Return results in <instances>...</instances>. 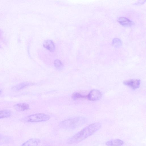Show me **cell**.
Wrapping results in <instances>:
<instances>
[{"label":"cell","instance_id":"7","mask_svg":"<svg viewBox=\"0 0 146 146\" xmlns=\"http://www.w3.org/2000/svg\"><path fill=\"white\" fill-rule=\"evenodd\" d=\"M40 141L39 139L32 138L25 142L21 146H38Z\"/></svg>","mask_w":146,"mask_h":146},{"label":"cell","instance_id":"12","mask_svg":"<svg viewBox=\"0 0 146 146\" xmlns=\"http://www.w3.org/2000/svg\"><path fill=\"white\" fill-rule=\"evenodd\" d=\"M11 115V111L9 110H0V119L9 117Z\"/></svg>","mask_w":146,"mask_h":146},{"label":"cell","instance_id":"3","mask_svg":"<svg viewBox=\"0 0 146 146\" xmlns=\"http://www.w3.org/2000/svg\"><path fill=\"white\" fill-rule=\"evenodd\" d=\"M50 118L49 115L43 113H38L29 115L22 118L21 121L26 122H38L46 121Z\"/></svg>","mask_w":146,"mask_h":146},{"label":"cell","instance_id":"2","mask_svg":"<svg viewBox=\"0 0 146 146\" xmlns=\"http://www.w3.org/2000/svg\"><path fill=\"white\" fill-rule=\"evenodd\" d=\"M86 121L85 118L78 117L69 118L62 121L59 124L61 128L68 130H72L79 127Z\"/></svg>","mask_w":146,"mask_h":146},{"label":"cell","instance_id":"1","mask_svg":"<svg viewBox=\"0 0 146 146\" xmlns=\"http://www.w3.org/2000/svg\"><path fill=\"white\" fill-rule=\"evenodd\" d=\"M101 127V124L100 123L96 122L91 124L69 138L68 141V143L69 144H73L82 141L96 132Z\"/></svg>","mask_w":146,"mask_h":146},{"label":"cell","instance_id":"6","mask_svg":"<svg viewBox=\"0 0 146 146\" xmlns=\"http://www.w3.org/2000/svg\"><path fill=\"white\" fill-rule=\"evenodd\" d=\"M117 21L120 24L125 27H130L134 24L133 21L124 17H119L118 18Z\"/></svg>","mask_w":146,"mask_h":146},{"label":"cell","instance_id":"14","mask_svg":"<svg viewBox=\"0 0 146 146\" xmlns=\"http://www.w3.org/2000/svg\"><path fill=\"white\" fill-rule=\"evenodd\" d=\"M72 97L73 100H75L80 98H85L86 97L78 92H76L72 94Z\"/></svg>","mask_w":146,"mask_h":146},{"label":"cell","instance_id":"5","mask_svg":"<svg viewBox=\"0 0 146 146\" xmlns=\"http://www.w3.org/2000/svg\"><path fill=\"white\" fill-rule=\"evenodd\" d=\"M123 84L132 89L135 90L139 87L141 81L139 79H131L124 81Z\"/></svg>","mask_w":146,"mask_h":146},{"label":"cell","instance_id":"11","mask_svg":"<svg viewBox=\"0 0 146 146\" xmlns=\"http://www.w3.org/2000/svg\"><path fill=\"white\" fill-rule=\"evenodd\" d=\"M44 47L50 51H53L55 50V45L53 42L50 40H46L43 43Z\"/></svg>","mask_w":146,"mask_h":146},{"label":"cell","instance_id":"4","mask_svg":"<svg viewBox=\"0 0 146 146\" xmlns=\"http://www.w3.org/2000/svg\"><path fill=\"white\" fill-rule=\"evenodd\" d=\"M102 96L101 93L99 90L94 89L90 91L87 97L89 100L96 101L100 99Z\"/></svg>","mask_w":146,"mask_h":146},{"label":"cell","instance_id":"8","mask_svg":"<svg viewBox=\"0 0 146 146\" xmlns=\"http://www.w3.org/2000/svg\"><path fill=\"white\" fill-rule=\"evenodd\" d=\"M123 143L124 142L122 140L116 139L107 141L106 144L107 146H121Z\"/></svg>","mask_w":146,"mask_h":146},{"label":"cell","instance_id":"10","mask_svg":"<svg viewBox=\"0 0 146 146\" xmlns=\"http://www.w3.org/2000/svg\"><path fill=\"white\" fill-rule=\"evenodd\" d=\"M31 84L29 82H24L13 86L12 89L14 91H18L25 88Z\"/></svg>","mask_w":146,"mask_h":146},{"label":"cell","instance_id":"15","mask_svg":"<svg viewBox=\"0 0 146 146\" xmlns=\"http://www.w3.org/2000/svg\"><path fill=\"white\" fill-rule=\"evenodd\" d=\"M9 139V137L0 135V144L7 143Z\"/></svg>","mask_w":146,"mask_h":146},{"label":"cell","instance_id":"16","mask_svg":"<svg viewBox=\"0 0 146 146\" xmlns=\"http://www.w3.org/2000/svg\"><path fill=\"white\" fill-rule=\"evenodd\" d=\"M112 43L116 47H119L121 45V41L119 38H115L113 40Z\"/></svg>","mask_w":146,"mask_h":146},{"label":"cell","instance_id":"17","mask_svg":"<svg viewBox=\"0 0 146 146\" xmlns=\"http://www.w3.org/2000/svg\"><path fill=\"white\" fill-rule=\"evenodd\" d=\"M2 93V91L1 90H0V94H1Z\"/></svg>","mask_w":146,"mask_h":146},{"label":"cell","instance_id":"13","mask_svg":"<svg viewBox=\"0 0 146 146\" xmlns=\"http://www.w3.org/2000/svg\"><path fill=\"white\" fill-rule=\"evenodd\" d=\"M54 65L55 67L58 70H62L63 67V65L61 61L58 59L55 60L54 62Z\"/></svg>","mask_w":146,"mask_h":146},{"label":"cell","instance_id":"9","mask_svg":"<svg viewBox=\"0 0 146 146\" xmlns=\"http://www.w3.org/2000/svg\"><path fill=\"white\" fill-rule=\"evenodd\" d=\"M14 108L19 111H23L29 109V105L26 103H18L14 106Z\"/></svg>","mask_w":146,"mask_h":146}]
</instances>
